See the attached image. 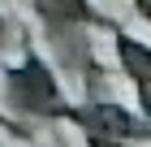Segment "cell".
I'll return each mask as SVG.
<instances>
[{
    "label": "cell",
    "mask_w": 151,
    "mask_h": 147,
    "mask_svg": "<svg viewBox=\"0 0 151 147\" xmlns=\"http://www.w3.org/2000/svg\"><path fill=\"white\" fill-rule=\"evenodd\" d=\"M138 4H142V13H147V17H151V0H138Z\"/></svg>",
    "instance_id": "3"
},
{
    "label": "cell",
    "mask_w": 151,
    "mask_h": 147,
    "mask_svg": "<svg viewBox=\"0 0 151 147\" xmlns=\"http://www.w3.org/2000/svg\"><path fill=\"white\" fill-rule=\"evenodd\" d=\"M121 61L134 82H151V52H142L134 39H121Z\"/></svg>",
    "instance_id": "1"
},
{
    "label": "cell",
    "mask_w": 151,
    "mask_h": 147,
    "mask_svg": "<svg viewBox=\"0 0 151 147\" xmlns=\"http://www.w3.org/2000/svg\"><path fill=\"white\" fill-rule=\"evenodd\" d=\"M95 147H116V143H108V138H104V134H99V138H95Z\"/></svg>",
    "instance_id": "2"
}]
</instances>
